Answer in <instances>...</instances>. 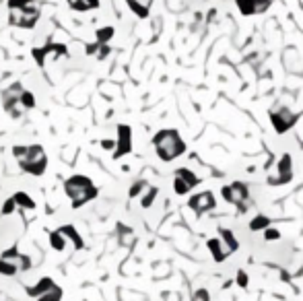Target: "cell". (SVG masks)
<instances>
[{
    "label": "cell",
    "mask_w": 303,
    "mask_h": 301,
    "mask_svg": "<svg viewBox=\"0 0 303 301\" xmlns=\"http://www.w3.org/2000/svg\"><path fill=\"white\" fill-rule=\"evenodd\" d=\"M21 105H23V110H33V107H35V97H33V93L23 91V95H21Z\"/></svg>",
    "instance_id": "cell-28"
},
{
    "label": "cell",
    "mask_w": 303,
    "mask_h": 301,
    "mask_svg": "<svg viewBox=\"0 0 303 301\" xmlns=\"http://www.w3.org/2000/svg\"><path fill=\"white\" fill-rule=\"evenodd\" d=\"M221 196L225 202L233 204L240 212H246L250 208V188L248 184L244 182H233V184H227L221 188Z\"/></svg>",
    "instance_id": "cell-4"
},
{
    "label": "cell",
    "mask_w": 303,
    "mask_h": 301,
    "mask_svg": "<svg viewBox=\"0 0 303 301\" xmlns=\"http://www.w3.org/2000/svg\"><path fill=\"white\" fill-rule=\"evenodd\" d=\"M17 206H19V204H17V200H15V198H9V200L5 202V206H3V214H11Z\"/></svg>",
    "instance_id": "cell-35"
},
{
    "label": "cell",
    "mask_w": 303,
    "mask_h": 301,
    "mask_svg": "<svg viewBox=\"0 0 303 301\" xmlns=\"http://www.w3.org/2000/svg\"><path fill=\"white\" fill-rule=\"evenodd\" d=\"M270 227V219L266 214H256V217L250 221V229L252 231H266Z\"/></svg>",
    "instance_id": "cell-19"
},
{
    "label": "cell",
    "mask_w": 303,
    "mask_h": 301,
    "mask_svg": "<svg viewBox=\"0 0 303 301\" xmlns=\"http://www.w3.org/2000/svg\"><path fill=\"white\" fill-rule=\"evenodd\" d=\"M237 285H240V287H248V274L244 270L237 272Z\"/></svg>",
    "instance_id": "cell-36"
},
{
    "label": "cell",
    "mask_w": 303,
    "mask_h": 301,
    "mask_svg": "<svg viewBox=\"0 0 303 301\" xmlns=\"http://www.w3.org/2000/svg\"><path fill=\"white\" fill-rule=\"evenodd\" d=\"M97 44H107V41H110L112 37H114V27H101L99 31H97Z\"/></svg>",
    "instance_id": "cell-24"
},
{
    "label": "cell",
    "mask_w": 303,
    "mask_h": 301,
    "mask_svg": "<svg viewBox=\"0 0 303 301\" xmlns=\"http://www.w3.org/2000/svg\"><path fill=\"white\" fill-rule=\"evenodd\" d=\"M60 299H62V289H60V287H56V289H52L50 293L37 297V301H60Z\"/></svg>",
    "instance_id": "cell-29"
},
{
    "label": "cell",
    "mask_w": 303,
    "mask_h": 301,
    "mask_svg": "<svg viewBox=\"0 0 303 301\" xmlns=\"http://www.w3.org/2000/svg\"><path fill=\"white\" fill-rule=\"evenodd\" d=\"M17 270H19V266L15 262L3 260V258H0V274L3 276H13V274H17Z\"/></svg>",
    "instance_id": "cell-23"
},
{
    "label": "cell",
    "mask_w": 303,
    "mask_h": 301,
    "mask_svg": "<svg viewBox=\"0 0 303 301\" xmlns=\"http://www.w3.org/2000/svg\"><path fill=\"white\" fill-rule=\"evenodd\" d=\"M192 301H210V295L206 289H198L196 293L192 295Z\"/></svg>",
    "instance_id": "cell-33"
},
{
    "label": "cell",
    "mask_w": 303,
    "mask_h": 301,
    "mask_svg": "<svg viewBox=\"0 0 303 301\" xmlns=\"http://www.w3.org/2000/svg\"><path fill=\"white\" fill-rule=\"evenodd\" d=\"M15 200H17V204L21 206V208H35V202H33V198L29 196V194H25V192H17V194L13 196Z\"/></svg>",
    "instance_id": "cell-21"
},
{
    "label": "cell",
    "mask_w": 303,
    "mask_h": 301,
    "mask_svg": "<svg viewBox=\"0 0 303 301\" xmlns=\"http://www.w3.org/2000/svg\"><path fill=\"white\" fill-rule=\"evenodd\" d=\"M15 264L19 266V270H27L29 266H31V260H29V258L27 256H17V260H15Z\"/></svg>",
    "instance_id": "cell-32"
},
{
    "label": "cell",
    "mask_w": 303,
    "mask_h": 301,
    "mask_svg": "<svg viewBox=\"0 0 303 301\" xmlns=\"http://www.w3.org/2000/svg\"><path fill=\"white\" fill-rule=\"evenodd\" d=\"M39 19V9L35 7H27V9H13L9 15V23L15 27H23V29H31Z\"/></svg>",
    "instance_id": "cell-8"
},
{
    "label": "cell",
    "mask_w": 303,
    "mask_h": 301,
    "mask_svg": "<svg viewBox=\"0 0 303 301\" xmlns=\"http://www.w3.org/2000/svg\"><path fill=\"white\" fill-rule=\"evenodd\" d=\"M272 5V0H256V15H264Z\"/></svg>",
    "instance_id": "cell-31"
},
{
    "label": "cell",
    "mask_w": 303,
    "mask_h": 301,
    "mask_svg": "<svg viewBox=\"0 0 303 301\" xmlns=\"http://www.w3.org/2000/svg\"><path fill=\"white\" fill-rule=\"evenodd\" d=\"M99 48H101V44H97V41H95V44H89V46H87V54H89V56H97V52H99Z\"/></svg>",
    "instance_id": "cell-38"
},
{
    "label": "cell",
    "mask_w": 303,
    "mask_h": 301,
    "mask_svg": "<svg viewBox=\"0 0 303 301\" xmlns=\"http://www.w3.org/2000/svg\"><path fill=\"white\" fill-rule=\"evenodd\" d=\"M270 124H272V128H274V132L276 134H285V132H289L291 128L297 124V120H299V114H295L293 110H289V107H278V110H274V112H270Z\"/></svg>",
    "instance_id": "cell-6"
},
{
    "label": "cell",
    "mask_w": 303,
    "mask_h": 301,
    "mask_svg": "<svg viewBox=\"0 0 303 301\" xmlns=\"http://www.w3.org/2000/svg\"><path fill=\"white\" fill-rule=\"evenodd\" d=\"M126 5L130 7V11H132L136 17H140V19L148 17V7L142 3V0H126Z\"/></svg>",
    "instance_id": "cell-17"
},
{
    "label": "cell",
    "mask_w": 303,
    "mask_h": 301,
    "mask_svg": "<svg viewBox=\"0 0 303 301\" xmlns=\"http://www.w3.org/2000/svg\"><path fill=\"white\" fill-rule=\"evenodd\" d=\"M33 7V0H9V9H27Z\"/></svg>",
    "instance_id": "cell-30"
},
{
    "label": "cell",
    "mask_w": 303,
    "mask_h": 301,
    "mask_svg": "<svg viewBox=\"0 0 303 301\" xmlns=\"http://www.w3.org/2000/svg\"><path fill=\"white\" fill-rule=\"evenodd\" d=\"M58 231L64 235V238H70V240L74 242V248H77V250H81V248L85 246V244H83V238L77 233V229H74L72 225H64V227H60Z\"/></svg>",
    "instance_id": "cell-16"
},
{
    "label": "cell",
    "mask_w": 303,
    "mask_h": 301,
    "mask_svg": "<svg viewBox=\"0 0 303 301\" xmlns=\"http://www.w3.org/2000/svg\"><path fill=\"white\" fill-rule=\"evenodd\" d=\"M48 54H56V56H66L68 50L64 44H48V46H43V48H35L33 50V58L35 62L39 64V66H43V58H46Z\"/></svg>",
    "instance_id": "cell-12"
},
{
    "label": "cell",
    "mask_w": 303,
    "mask_h": 301,
    "mask_svg": "<svg viewBox=\"0 0 303 301\" xmlns=\"http://www.w3.org/2000/svg\"><path fill=\"white\" fill-rule=\"evenodd\" d=\"M142 3H144L146 7H150V3H153V0H142Z\"/></svg>",
    "instance_id": "cell-40"
},
{
    "label": "cell",
    "mask_w": 303,
    "mask_h": 301,
    "mask_svg": "<svg viewBox=\"0 0 303 301\" xmlns=\"http://www.w3.org/2000/svg\"><path fill=\"white\" fill-rule=\"evenodd\" d=\"M21 95H23V87L19 83H15L11 89H7L3 93V103H5V110L13 116V118H19L23 114V105H21Z\"/></svg>",
    "instance_id": "cell-9"
},
{
    "label": "cell",
    "mask_w": 303,
    "mask_h": 301,
    "mask_svg": "<svg viewBox=\"0 0 303 301\" xmlns=\"http://www.w3.org/2000/svg\"><path fill=\"white\" fill-rule=\"evenodd\" d=\"M206 246H208V250H210V254H212V258H214V262H223L225 258L231 256V252L225 248V244L221 242V238H212V240H208Z\"/></svg>",
    "instance_id": "cell-13"
},
{
    "label": "cell",
    "mask_w": 303,
    "mask_h": 301,
    "mask_svg": "<svg viewBox=\"0 0 303 301\" xmlns=\"http://www.w3.org/2000/svg\"><path fill=\"white\" fill-rule=\"evenodd\" d=\"M278 238H280V233H278L276 229H272V227H268V229L264 231V240H266V242H276Z\"/></svg>",
    "instance_id": "cell-34"
},
{
    "label": "cell",
    "mask_w": 303,
    "mask_h": 301,
    "mask_svg": "<svg viewBox=\"0 0 303 301\" xmlns=\"http://www.w3.org/2000/svg\"><path fill=\"white\" fill-rule=\"evenodd\" d=\"M13 155L17 157L21 169L29 171L33 176H41L48 167V157H46V150L41 148V144H31V146L19 144L13 148Z\"/></svg>",
    "instance_id": "cell-2"
},
{
    "label": "cell",
    "mask_w": 303,
    "mask_h": 301,
    "mask_svg": "<svg viewBox=\"0 0 303 301\" xmlns=\"http://www.w3.org/2000/svg\"><path fill=\"white\" fill-rule=\"evenodd\" d=\"M235 7L244 17L256 15V0H235Z\"/></svg>",
    "instance_id": "cell-18"
},
{
    "label": "cell",
    "mask_w": 303,
    "mask_h": 301,
    "mask_svg": "<svg viewBox=\"0 0 303 301\" xmlns=\"http://www.w3.org/2000/svg\"><path fill=\"white\" fill-rule=\"evenodd\" d=\"M157 194H159V190H157L155 186H150V188L146 190V194L142 196V202H140V204H142V208H148L150 204H153V202H155V198H157Z\"/></svg>",
    "instance_id": "cell-25"
},
{
    "label": "cell",
    "mask_w": 303,
    "mask_h": 301,
    "mask_svg": "<svg viewBox=\"0 0 303 301\" xmlns=\"http://www.w3.org/2000/svg\"><path fill=\"white\" fill-rule=\"evenodd\" d=\"M150 186L146 184V180H138V182H134L132 184V188H130V198H136V196H140L142 194V190H148Z\"/></svg>",
    "instance_id": "cell-26"
},
{
    "label": "cell",
    "mask_w": 303,
    "mask_h": 301,
    "mask_svg": "<svg viewBox=\"0 0 303 301\" xmlns=\"http://www.w3.org/2000/svg\"><path fill=\"white\" fill-rule=\"evenodd\" d=\"M293 180V157L289 153H283L276 163V174L266 178L268 186H285Z\"/></svg>",
    "instance_id": "cell-7"
},
{
    "label": "cell",
    "mask_w": 303,
    "mask_h": 301,
    "mask_svg": "<svg viewBox=\"0 0 303 301\" xmlns=\"http://www.w3.org/2000/svg\"><path fill=\"white\" fill-rule=\"evenodd\" d=\"M219 238H221V242L225 244V248L233 254V252H237V248H240V242H237V238L233 235V231L231 229H225V227H221L219 229Z\"/></svg>",
    "instance_id": "cell-15"
},
{
    "label": "cell",
    "mask_w": 303,
    "mask_h": 301,
    "mask_svg": "<svg viewBox=\"0 0 303 301\" xmlns=\"http://www.w3.org/2000/svg\"><path fill=\"white\" fill-rule=\"evenodd\" d=\"M101 146L105 150H116V140H101Z\"/></svg>",
    "instance_id": "cell-39"
},
{
    "label": "cell",
    "mask_w": 303,
    "mask_h": 301,
    "mask_svg": "<svg viewBox=\"0 0 303 301\" xmlns=\"http://www.w3.org/2000/svg\"><path fill=\"white\" fill-rule=\"evenodd\" d=\"M132 150V128L128 124L118 126V140H116V150H114V159H120L128 155Z\"/></svg>",
    "instance_id": "cell-11"
},
{
    "label": "cell",
    "mask_w": 303,
    "mask_h": 301,
    "mask_svg": "<svg viewBox=\"0 0 303 301\" xmlns=\"http://www.w3.org/2000/svg\"><path fill=\"white\" fill-rule=\"evenodd\" d=\"M153 146H155L157 157L165 163L178 159L186 153V142L176 128H163V130H159L153 136Z\"/></svg>",
    "instance_id": "cell-1"
},
{
    "label": "cell",
    "mask_w": 303,
    "mask_h": 301,
    "mask_svg": "<svg viewBox=\"0 0 303 301\" xmlns=\"http://www.w3.org/2000/svg\"><path fill=\"white\" fill-rule=\"evenodd\" d=\"M50 246H52L56 252H62L64 248H66V240H64V235H62L60 231L50 233Z\"/></svg>",
    "instance_id": "cell-22"
},
{
    "label": "cell",
    "mask_w": 303,
    "mask_h": 301,
    "mask_svg": "<svg viewBox=\"0 0 303 301\" xmlns=\"http://www.w3.org/2000/svg\"><path fill=\"white\" fill-rule=\"evenodd\" d=\"M52 289H56V283L52 281L50 276H46V278H41V281H39L35 287H27V295H31V297H41V295L50 293Z\"/></svg>",
    "instance_id": "cell-14"
},
{
    "label": "cell",
    "mask_w": 303,
    "mask_h": 301,
    "mask_svg": "<svg viewBox=\"0 0 303 301\" xmlns=\"http://www.w3.org/2000/svg\"><path fill=\"white\" fill-rule=\"evenodd\" d=\"M110 52H112V48L107 46V44H103V46L99 48V52H97V58H99V60H103V58H105L107 54H110Z\"/></svg>",
    "instance_id": "cell-37"
},
{
    "label": "cell",
    "mask_w": 303,
    "mask_h": 301,
    "mask_svg": "<svg viewBox=\"0 0 303 301\" xmlns=\"http://www.w3.org/2000/svg\"><path fill=\"white\" fill-rule=\"evenodd\" d=\"M188 206L196 214H202V212H208L216 206V198H214V194L210 190H202V192H196L194 196H190Z\"/></svg>",
    "instance_id": "cell-10"
},
{
    "label": "cell",
    "mask_w": 303,
    "mask_h": 301,
    "mask_svg": "<svg viewBox=\"0 0 303 301\" xmlns=\"http://www.w3.org/2000/svg\"><path fill=\"white\" fill-rule=\"evenodd\" d=\"M68 5L74 11H91L99 7V0H68Z\"/></svg>",
    "instance_id": "cell-20"
},
{
    "label": "cell",
    "mask_w": 303,
    "mask_h": 301,
    "mask_svg": "<svg viewBox=\"0 0 303 301\" xmlns=\"http://www.w3.org/2000/svg\"><path fill=\"white\" fill-rule=\"evenodd\" d=\"M200 184V178L194 174L192 169L188 167H180L176 169V176H173V192H176L178 196H186Z\"/></svg>",
    "instance_id": "cell-5"
},
{
    "label": "cell",
    "mask_w": 303,
    "mask_h": 301,
    "mask_svg": "<svg viewBox=\"0 0 303 301\" xmlns=\"http://www.w3.org/2000/svg\"><path fill=\"white\" fill-rule=\"evenodd\" d=\"M64 190L72 200V208L83 206L85 202H89L97 196V188L87 176H72L64 182Z\"/></svg>",
    "instance_id": "cell-3"
},
{
    "label": "cell",
    "mask_w": 303,
    "mask_h": 301,
    "mask_svg": "<svg viewBox=\"0 0 303 301\" xmlns=\"http://www.w3.org/2000/svg\"><path fill=\"white\" fill-rule=\"evenodd\" d=\"M118 231H120V242H122L124 246H128V244H132V242H134V233L130 231L128 227L118 225Z\"/></svg>",
    "instance_id": "cell-27"
}]
</instances>
